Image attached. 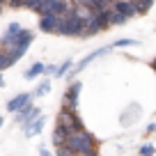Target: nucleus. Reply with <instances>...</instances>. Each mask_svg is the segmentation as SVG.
<instances>
[{"instance_id": "obj_19", "label": "nucleus", "mask_w": 156, "mask_h": 156, "mask_svg": "<svg viewBox=\"0 0 156 156\" xmlns=\"http://www.w3.org/2000/svg\"><path fill=\"white\" fill-rule=\"evenodd\" d=\"M71 67H73V62H71V60H64V62L55 64V73H53V76H58V78L67 76V73H69V69H71Z\"/></svg>"}, {"instance_id": "obj_24", "label": "nucleus", "mask_w": 156, "mask_h": 156, "mask_svg": "<svg viewBox=\"0 0 156 156\" xmlns=\"http://www.w3.org/2000/svg\"><path fill=\"white\" fill-rule=\"evenodd\" d=\"M21 28H23L21 23H9V25H7V30H5V32H19Z\"/></svg>"}, {"instance_id": "obj_6", "label": "nucleus", "mask_w": 156, "mask_h": 156, "mask_svg": "<svg viewBox=\"0 0 156 156\" xmlns=\"http://www.w3.org/2000/svg\"><path fill=\"white\" fill-rule=\"evenodd\" d=\"M108 51H112L110 46H101V48L92 51V53H90V55H85L83 60H78V62L73 64L71 69H69V80H76V73H80V71H83L85 67H90V64H92L94 60H99V58H101V55H106Z\"/></svg>"}, {"instance_id": "obj_14", "label": "nucleus", "mask_w": 156, "mask_h": 156, "mask_svg": "<svg viewBox=\"0 0 156 156\" xmlns=\"http://www.w3.org/2000/svg\"><path fill=\"white\" fill-rule=\"evenodd\" d=\"M138 117H140V106H138V103H133V106H131V108H126V112L122 115V124H124V126H126L129 122L133 124Z\"/></svg>"}, {"instance_id": "obj_8", "label": "nucleus", "mask_w": 156, "mask_h": 156, "mask_svg": "<svg viewBox=\"0 0 156 156\" xmlns=\"http://www.w3.org/2000/svg\"><path fill=\"white\" fill-rule=\"evenodd\" d=\"M39 115H41V112H39V108L34 106V103H28V106H25V108H21L19 112H14V119H16V124L25 126V124H30L32 119H37Z\"/></svg>"}, {"instance_id": "obj_3", "label": "nucleus", "mask_w": 156, "mask_h": 156, "mask_svg": "<svg viewBox=\"0 0 156 156\" xmlns=\"http://www.w3.org/2000/svg\"><path fill=\"white\" fill-rule=\"evenodd\" d=\"M55 34H60V37H80L83 39V19L76 14L73 7L69 12H64V14L58 16Z\"/></svg>"}, {"instance_id": "obj_34", "label": "nucleus", "mask_w": 156, "mask_h": 156, "mask_svg": "<svg viewBox=\"0 0 156 156\" xmlns=\"http://www.w3.org/2000/svg\"><path fill=\"white\" fill-rule=\"evenodd\" d=\"M0 14H2V7H0Z\"/></svg>"}, {"instance_id": "obj_2", "label": "nucleus", "mask_w": 156, "mask_h": 156, "mask_svg": "<svg viewBox=\"0 0 156 156\" xmlns=\"http://www.w3.org/2000/svg\"><path fill=\"white\" fill-rule=\"evenodd\" d=\"M64 147L69 151H73V156H92L97 154V138L87 131V129H80V131H73L67 136Z\"/></svg>"}, {"instance_id": "obj_17", "label": "nucleus", "mask_w": 156, "mask_h": 156, "mask_svg": "<svg viewBox=\"0 0 156 156\" xmlns=\"http://www.w3.org/2000/svg\"><path fill=\"white\" fill-rule=\"evenodd\" d=\"M48 90H51V80L48 78H41L39 85L32 90V97H44V94H48Z\"/></svg>"}, {"instance_id": "obj_23", "label": "nucleus", "mask_w": 156, "mask_h": 156, "mask_svg": "<svg viewBox=\"0 0 156 156\" xmlns=\"http://www.w3.org/2000/svg\"><path fill=\"white\" fill-rule=\"evenodd\" d=\"M55 156H73V151H69L67 147H55Z\"/></svg>"}, {"instance_id": "obj_11", "label": "nucleus", "mask_w": 156, "mask_h": 156, "mask_svg": "<svg viewBox=\"0 0 156 156\" xmlns=\"http://www.w3.org/2000/svg\"><path fill=\"white\" fill-rule=\"evenodd\" d=\"M55 28H58V16L55 14H44L39 16V30L46 34H55Z\"/></svg>"}, {"instance_id": "obj_21", "label": "nucleus", "mask_w": 156, "mask_h": 156, "mask_svg": "<svg viewBox=\"0 0 156 156\" xmlns=\"http://www.w3.org/2000/svg\"><path fill=\"white\" fill-rule=\"evenodd\" d=\"M30 2L32 0H7V7H12V9H30Z\"/></svg>"}, {"instance_id": "obj_32", "label": "nucleus", "mask_w": 156, "mask_h": 156, "mask_svg": "<svg viewBox=\"0 0 156 156\" xmlns=\"http://www.w3.org/2000/svg\"><path fill=\"white\" fill-rule=\"evenodd\" d=\"M2 124H5V119H2V117H0V129H2Z\"/></svg>"}, {"instance_id": "obj_15", "label": "nucleus", "mask_w": 156, "mask_h": 156, "mask_svg": "<svg viewBox=\"0 0 156 156\" xmlns=\"http://www.w3.org/2000/svg\"><path fill=\"white\" fill-rule=\"evenodd\" d=\"M131 2L136 7V16H145L151 9V5H154V0H131Z\"/></svg>"}, {"instance_id": "obj_10", "label": "nucleus", "mask_w": 156, "mask_h": 156, "mask_svg": "<svg viewBox=\"0 0 156 156\" xmlns=\"http://www.w3.org/2000/svg\"><path fill=\"white\" fill-rule=\"evenodd\" d=\"M110 7L117 12V14H122L126 21L136 16V7H133V2H131V0H117V2H112Z\"/></svg>"}, {"instance_id": "obj_20", "label": "nucleus", "mask_w": 156, "mask_h": 156, "mask_svg": "<svg viewBox=\"0 0 156 156\" xmlns=\"http://www.w3.org/2000/svg\"><path fill=\"white\" fill-rule=\"evenodd\" d=\"M138 44H140L138 39L126 37V39H117V41H112V44H110V48H124V46H138Z\"/></svg>"}, {"instance_id": "obj_7", "label": "nucleus", "mask_w": 156, "mask_h": 156, "mask_svg": "<svg viewBox=\"0 0 156 156\" xmlns=\"http://www.w3.org/2000/svg\"><path fill=\"white\" fill-rule=\"evenodd\" d=\"M80 90H83V83H80V80H71L69 87L64 90V94H62V108L78 112V97H80Z\"/></svg>"}, {"instance_id": "obj_4", "label": "nucleus", "mask_w": 156, "mask_h": 156, "mask_svg": "<svg viewBox=\"0 0 156 156\" xmlns=\"http://www.w3.org/2000/svg\"><path fill=\"white\" fill-rule=\"evenodd\" d=\"M30 9L37 16H44V14L60 16V14L71 9V5H69V0H32V2H30Z\"/></svg>"}, {"instance_id": "obj_27", "label": "nucleus", "mask_w": 156, "mask_h": 156, "mask_svg": "<svg viewBox=\"0 0 156 156\" xmlns=\"http://www.w3.org/2000/svg\"><path fill=\"white\" fill-rule=\"evenodd\" d=\"M39 156H51V151L44 149V147H39Z\"/></svg>"}, {"instance_id": "obj_5", "label": "nucleus", "mask_w": 156, "mask_h": 156, "mask_svg": "<svg viewBox=\"0 0 156 156\" xmlns=\"http://www.w3.org/2000/svg\"><path fill=\"white\" fill-rule=\"evenodd\" d=\"M55 124L62 126L67 133H73V131L85 129V124H83V119L78 117V112L76 110H67V108H60V110H58V119H55Z\"/></svg>"}, {"instance_id": "obj_1", "label": "nucleus", "mask_w": 156, "mask_h": 156, "mask_svg": "<svg viewBox=\"0 0 156 156\" xmlns=\"http://www.w3.org/2000/svg\"><path fill=\"white\" fill-rule=\"evenodd\" d=\"M32 41H34V32L28 30V28H21L19 32H5L2 34V37H0V48L7 51V53L19 62L25 55V51L30 48Z\"/></svg>"}, {"instance_id": "obj_18", "label": "nucleus", "mask_w": 156, "mask_h": 156, "mask_svg": "<svg viewBox=\"0 0 156 156\" xmlns=\"http://www.w3.org/2000/svg\"><path fill=\"white\" fill-rule=\"evenodd\" d=\"M108 23H110V25H124V23H126V19H124L122 14H117L112 7H108Z\"/></svg>"}, {"instance_id": "obj_26", "label": "nucleus", "mask_w": 156, "mask_h": 156, "mask_svg": "<svg viewBox=\"0 0 156 156\" xmlns=\"http://www.w3.org/2000/svg\"><path fill=\"white\" fill-rule=\"evenodd\" d=\"M154 131H156V124H149V126L145 129V136H151V133H154Z\"/></svg>"}, {"instance_id": "obj_29", "label": "nucleus", "mask_w": 156, "mask_h": 156, "mask_svg": "<svg viewBox=\"0 0 156 156\" xmlns=\"http://www.w3.org/2000/svg\"><path fill=\"white\" fill-rule=\"evenodd\" d=\"M101 2H103L106 7H110V5H112V0H101Z\"/></svg>"}, {"instance_id": "obj_33", "label": "nucleus", "mask_w": 156, "mask_h": 156, "mask_svg": "<svg viewBox=\"0 0 156 156\" xmlns=\"http://www.w3.org/2000/svg\"><path fill=\"white\" fill-rule=\"evenodd\" d=\"M2 5H7V0H0V7H2Z\"/></svg>"}, {"instance_id": "obj_13", "label": "nucleus", "mask_w": 156, "mask_h": 156, "mask_svg": "<svg viewBox=\"0 0 156 156\" xmlns=\"http://www.w3.org/2000/svg\"><path fill=\"white\" fill-rule=\"evenodd\" d=\"M44 71H46V64H44V62H34L32 67L25 71V80H34V78L44 76Z\"/></svg>"}, {"instance_id": "obj_9", "label": "nucleus", "mask_w": 156, "mask_h": 156, "mask_svg": "<svg viewBox=\"0 0 156 156\" xmlns=\"http://www.w3.org/2000/svg\"><path fill=\"white\" fill-rule=\"evenodd\" d=\"M28 103H32V94L30 92H21V94H16V97H12L9 101H7V110L14 115V112H19L21 108H25Z\"/></svg>"}, {"instance_id": "obj_30", "label": "nucleus", "mask_w": 156, "mask_h": 156, "mask_svg": "<svg viewBox=\"0 0 156 156\" xmlns=\"http://www.w3.org/2000/svg\"><path fill=\"white\" fill-rule=\"evenodd\" d=\"M69 5H80V0H69Z\"/></svg>"}, {"instance_id": "obj_16", "label": "nucleus", "mask_w": 156, "mask_h": 156, "mask_svg": "<svg viewBox=\"0 0 156 156\" xmlns=\"http://www.w3.org/2000/svg\"><path fill=\"white\" fill-rule=\"evenodd\" d=\"M67 136H69V133L64 131L62 126H58V124H55V131H53V136H51V140H53V147H62L64 140H67Z\"/></svg>"}, {"instance_id": "obj_25", "label": "nucleus", "mask_w": 156, "mask_h": 156, "mask_svg": "<svg viewBox=\"0 0 156 156\" xmlns=\"http://www.w3.org/2000/svg\"><path fill=\"white\" fill-rule=\"evenodd\" d=\"M46 76H53V73H55V64H46Z\"/></svg>"}, {"instance_id": "obj_28", "label": "nucleus", "mask_w": 156, "mask_h": 156, "mask_svg": "<svg viewBox=\"0 0 156 156\" xmlns=\"http://www.w3.org/2000/svg\"><path fill=\"white\" fill-rule=\"evenodd\" d=\"M149 67H151V71L156 73V58H154V60H151V62H149Z\"/></svg>"}, {"instance_id": "obj_22", "label": "nucleus", "mask_w": 156, "mask_h": 156, "mask_svg": "<svg viewBox=\"0 0 156 156\" xmlns=\"http://www.w3.org/2000/svg\"><path fill=\"white\" fill-rule=\"evenodd\" d=\"M140 156H156V147L151 145V142H145V145H140Z\"/></svg>"}, {"instance_id": "obj_12", "label": "nucleus", "mask_w": 156, "mask_h": 156, "mask_svg": "<svg viewBox=\"0 0 156 156\" xmlns=\"http://www.w3.org/2000/svg\"><path fill=\"white\" fill-rule=\"evenodd\" d=\"M44 115H39L37 119H32V122L30 124H25L23 126V136L25 138H34V136H39V133H41V129H44Z\"/></svg>"}, {"instance_id": "obj_31", "label": "nucleus", "mask_w": 156, "mask_h": 156, "mask_svg": "<svg viewBox=\"0 0 156 156\" xmlns=\"http://www.w3.org/2000/svg\"><path fill=\"white\" fill-rule=\"evenodd\" d=\"M0 87H5V78L0 76Z\"/></svg>"}]
</instances>
